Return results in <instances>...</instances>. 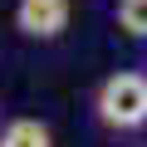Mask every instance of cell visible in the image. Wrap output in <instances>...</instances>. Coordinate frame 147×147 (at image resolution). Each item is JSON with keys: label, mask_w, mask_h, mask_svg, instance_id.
I'll return each instance as SVG.
<instances>
[{"label": "cell", "mask_w": 147, "mask_h": 147, "mask_svg": "<svg viewBox=\"0 0 147 147\" xmlns=\"http://www.w3.org/2000/svg\"><path fill=\"white\" fill-rule=\"evenodd\" d=\"M93 108H98V118H103L108 127H118V132L142 127V123H147V74H132V69L108 74Z\"/></svg>", "instance_id": "cell-1"}, {"label": "cell", "mask_w": 147, "mask_h": 147, "mask_svg": "<svg viewBox=\"0 0 147 147\" xmlns=\"http://www.w3.org/2000/svg\"><path fill=\"white\" fill-rule=\"evenodd\" d=\"M15 30L30 34V39H59L69 30V0H20Z\"/></svg>", "instance_id": "cell-2"}, {"label": "cell", "mask_w": 147, "mask_h": 147, "mask_svg": "<svg viewBox=\"0 0 147 147\" xmlns=\"http://www.w3.org/2000/svg\"><path fill=\"white\" fill-rule=\"evenodd\" d=\"M0 147H54V132L39 118H15V123H5V132H0Z\"/></svg>", "instance_id": "cell-3"}, {"label": "cell", "mask_w": 147, "mask_h": 147, "mask_svg": "<svg viewBox=\"0 0 147 147\" xmlns=\"http://www.w3.org/2000/svg\"><path fill=\"white\" fill-rule=\"evenodd\" d=\"M118 25L132 39H147V0H118Z\"/></svg>", "instance_id": "cell-4"}]
</instances>
